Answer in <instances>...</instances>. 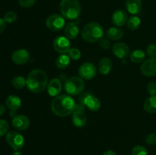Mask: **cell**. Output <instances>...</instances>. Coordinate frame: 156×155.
I'll return each instance as SVG.
<instances>
[{
    "label": "cell",
    "mask_w": 156,
    "mask_h": 155,
    "mask_svg": "<svg viewBox=\"0 0 156 155\" xmlns=\"http://www.w3.org/2000/svg\"><path fill=\"white\" fill-rule=\"evenodd\" d=\"M76 104L74 99L69 94H59L52 101V112L57 116H67L74 112Z\"/></svg>",
    "instance_id": "1"
},
{
    "label": "cell",
    "mask_w": 156,
    "mask_h": 155,
    "mask_svg": "<svg viewBox=\"0 0 156 155\" xmlns=\"http://www.w3.org/2000/svg\"><path fill=\"white\" fill-rule=\"evenodd\" d=\"M48 84V78L44 71L34 69L30 71L26 79L27 88L32 93L38 94L43 92Z\"/></svg>",
    "instance_id": "2"
},
{
    "label": "cell",
    "mask_w": 156,
    "mask_h": 155,
    "mask_svg": "<svg viewBox=\"0 0 156 155\" xmlns=\"http://www.w3.org/2000/svg\"><path fill=\"white\" fill-rule=\"evenodd\" d=\"M104 35L103 27L96 21L88 23L82 28L81 36L82 39L87 43H96L99 41Z\"/></svg>",
    "instance_id": "3"
},
{
    "label": "cell",
    "mask_w": 156,
    "mask_h": 155,
    "mask_svg": "<svg viewBox=\"0 0 156 155\" xmlns=\"http://www.w3.org/2000/svg\"><path fill=\"white\" fill-rule=\"evenodd\" d=\"M61 15L68 20L77 19L81 13V5L78 0H62L59 4Z\"/></svg>",
    "instance_id": "4"
},
{
    "label": "cell",
    "mask_w": 156,
    "mask_h": 155,
    "mask_svg": "<svg viewBox=\"0 0 156 155\" xmlns=\"http://www.w3.org/2000/svg\"><path fill=\"white\" fill-rule=\"evenodd\" d=\"M85 88L84 80L78 76H73L67 79L64 84V90L69 96H77L83 92Z\"/></svg>",
    "instance_id": "5"
},
{
    "label": "cell",
    "mask_w": 156,
    "mask_h": 155,
    "mask_svg": "<svg viewBox=\"0 0 156 155\" xmlns=\"http://www.w3.org/2000/svg\"><path fill=\"white\" fill-rule=\"evenodd\" d=\"M79 103L93 112L99 110L101 106V100L89 92H82L81 94L79 97Z\"/></svg>",
    "instance_id": "6"
},
{
    "label": "cell",
    "mask_w": 156,
    "mask_h": 155,
    "mask_svg": "<svg viewBox=\"0 0 156 155\" xmlns=\"http://www.w3.org/2000/svg\"><path fill=\"white\" fill-rule=\"evenodd\" d=\"M6 141L14 150H20L24 145V138L17 131H10L6 135Z\"/></svg>",
    "instance_id": "7"
},
{
    "label": "cell",
    "mask_w": 156,
    "mask_h": 155,
    "mask_svg": "<svg viewBox=\"0 0 156 155\" xmlns=\"http://www.w3.org/2000/svg\"><path fill=\"white\" fill-rule=\"evenodd\" d=\"M46 26L52 31H59L65 27V18L59 14L50 15L46 20Z\"/></svg>",
    "instance_id": "8"
},
{
    "label": "cell",
    "mask_w": 156,
    "mask_h": 155,
    "mask_svg": "<svg viewBox=\"0 0 156 155\" xmlns=\"http://www.w3.org/2000/svg\"><path fill=\"white\" fill-rule=\"evenodd\" d=\"M85 107L84 105L79 103L76 104L74 112H73L72 120L73 123L76 127L82 128L87 124V117L85 115Z\"/></svg>",
    "instance_id": "9"
},
{
    "label": "cell",
    "mask_w": 156,
    "mask_h": 155,
    "mask_svg": "<svg viewBox=\"0 0 156 155\" xmlns=\"http://www.w3.org/2000/svg\"><path fill=\"white\" fill-rule=\"evenodd\" d=\"M97 74V68L92 62H85L79 68V75L83 80H91Z\"/></svg>",
    "instance_id": "10"
},
{
    "label": "cell",
    "mask_w": 156,
    "mask_h": 155,
    "mask_svg": "<svg viewBox=\"0 0 156 155\" xmlns=\"http://www.w3.org/2000/svg\"><path fill=\"white\" fill-rule=\"evenodd\" d=\"M53 49L60 54H66L71 49V43L68 38L65 36H58L53 43Z\"/></svg>",
    "instance_id": "11"
},
{
    "label": "cell",
    "mask_w": 156,
    "mask_h": 155,
    "mask_svg": "<svg viewBox=\"0 0 156 155\" xmlns=\"http://www.w3.org/2000/svg\"><path fill=\"white\" fill-rule=\"evenodd\" d=\"M142 74L147 77H153L156 75V58L146 59L140 67Z\"/></svg>",
    "instance_id": "12"
},
{
    "label": "cell",
    "mask_w": 156,
    "mask_h": 155,
    "mask_svg": "<svg viewBox=\"0 0 156 155\" xmlns=\"http://www.w3.org/2000/svg\"><path fill=\"white\" fill-rule=\"evenodd\" d=\"M30 53L24 49H19L13 52L12 55V62L17 65H24L30 60Z\"/></svg>",
    "instance_id": "13"
},
{
    "label": "cell",
    "mask_w": 156,
    "mask_h": 155,
    "mask_svg": "<svg viewBox=\"0 0 156 155\" xmlns=\"http://www.w3.org/2000/svg\"><path fill=\"white\" fill-rule=\"evenodd\" d=\"M128 15L126 11L123 9H117L114 11L111 16V21L116 27H123L126 24Z\"/></svg>",
    "instance_id": "14"
},
{
    "label": "cell",
    "mask_w": 156,
    "mask_h": 155,
    "mask_svg": "<svg viewBox=\"0 0 156 155\" xmlns=\"http://www.w3.org/2000/svg\"><path fill=\"white\" fill-rule=\"evenodd\" d=\"M112 52L114 56L120 59H125L129 54V46L122 42L116 43L112 46Z\"/></svg>",
    "instance_id": "15"
},
{
    "label": "cell",
    "mask_w": 156,
    "mask_h": 155,
    "mask_svg": "<svg viewBox=\"0 0 156 155\" xmlns=\"http://www.w3.org/2000/svg\"><path fill=\"white\" fill-rule=\"evenodd\" d=\"M12 125L18 131H24L30 126V119L24 115H17L12 119Z\"/></svg>",
    "instance_id": "16"
},
{
    "label": "cell",
    "mask_w": 156,
    "mask_h": 155,
    "mask_svg": "<svg viewBox=\"0 0 156 155\" xmlns=\"http://www.w3.org/2000/svg\"><path fill=\"white\" fill-rule=\"evenodd\" d=\"M62 86L61 81L57 78H55L51 79L48 82V84H47V93L51 97H56V96L60 94L61 91H62Z\"/></svg>",
    "instance_id": "17"
},
{
    "label": "cell",
    "mask_w": 156,
    "mask_h": 155,
    "mask_svg": "<svg viewBox=\"0 0 156 155\" xmlns=\"http://www.w3.org/2000/svg\"><path fill=\"white\" fill-rule=\"evenodd\" d=\"M79 33V27L77 22H69L64 27V35L69 40H75Z\"/></svg>",
    "instance_id": "18"
},
{
    "label": "cell",
    "mask_w": 156,
    "mask_h": 155,
    "mask_svg": "<svg viewBox=\"0 0 156 155\" xmlns=\"http://www.w3.org/2000/svg\"><path fill=\"white\" fill-rule=\"evenodd\" d=\"M125 6L129 13L136 15L140 13L143 9L142 0H126Z\"/></svg>",
    "instance_id": "19"
},
{
    "label": "cell",
    "mask_w": 156,
    "mask_h": 155,
    "mask_svg": "<svg viewBox=\"0 0 156 155\" xmlns=\"http://www.w3.org/2000/svg\"><path fill=\"white\" fill-rule=\"evenodd\" d=\"M124 32L117 27H111L106 31V36L110 40H120L123 37Z\"/></svg>",
    "instance_id": "20"
},
{
    "label": "cell",
    "mask_w": 156,
    "mask_h": 155,
    "mask_svg": "<svg viewBox=\"0 0 156 155\" xmlns=\"http://www.w3.org/2000/svg\"><path fill=\"white\" fill-rule=\"evenodd\" d=\"M98 71L101 74H108L111 72V69H112V62L111 59L108 57L102 58L98 62Z\"/></svg>",
    "instance_id": "21"
},
{
    "label": "cell",
    "mask_w": 156,
    "mask_h": 155,
    "mask_svg": "<svg viewBox=\"0 0 156 155\" xmlns=\"http://www.w3.org/2000/svg\"><path fill=\"white\" fill-rule=\"evenodd\" d=\"M5 103L7 107L10 110L17 111L20 109L21 106V100L18 96L9 95L5 100Z\"/></svg>",
    "instance_id": "22"
},
{
    "label": "cell",
    "mask_w": 156,
    "mask_h": 155,
    "mask_svg": "<svg viewBox=\"0 0 156 155\" xmlns=\"http://www.w3.org/2000/svg\"><path fill=\"white\" fill-rule=\"evenodd\" d=\"M143 108L146 112L153 114L156 112V96H150L146 100L143 104Z\"/></svg>",
    "instance_id": "23"
},
{
    "label": "cell",
    "mask_w": 156,
    "mask_h": 155,
    "mask_svg": "<svg viewBox=\"0 0 156 155\" xmlns=\"http://www.w3.org/2000/svg\"><path fill=\"white\" fill-rule=\"evenodd\" d=\"M70 61L71 59L69 58V56L66 54H60L57 57V59H56V68H59V69H66V68H68V66L70 64Z\"/></svg>",
    "instance_id": "24"
},
{
    "label": "cell",
    "mask_w": 156,
    "mask_h": 155,
    "mask_svg": "<svg viewBox=\"0 0 156 155\" xmlns=\"http://www.w3.org/2000/svg\"><path fill=\"white\" fill-rule=\"evenodd\" d=\"M130 61L134 63H141L146 59V53L142 50H136L130 54Z\"/></svg>",
    "instance_id": "25"
},
{
    "label": "cell",
    "mask_w": 156,
    "mask_h": 155,
    "mask_svg": "<svg viewBox=\"0 0 156 155\" xmlns=\"http://www.w3.org/2000/svg\"><path fill=\"white\" fill-rule=\"evenodd\" d=\"M140 24H141V20L136 15H133V16L128 18L127 22H126L128 29H129L130 30H135L138 29Z\"/></svg>",
    "instance_id": "26"
},
{
    "label": "cell",
    "mask_w": 156,
    "mask_h": 155,
    "mask_svg": "<svg viewBox=\"0 0 156 155\" xmlns=\"http://www.w3.org/2000/svg\"><path fill=\"white\" fill-rule=\"evenodd\" d=\"M12 86L18 90H21L26 86V79L22 76H15L12 81Z\"/></svg>",
    "instance_id": "27"
},
{
    "label": "cell",
    "mask_w": 156,
    "mask_h": 155,
    "mask_svg": "<svg viewBox=\"0 0 156 155\" xmlns=\"http://www.w3.org/2000/svg\"><path fill=\"white\" fill-rule=\"evenodd\" d=\"M68 56H69L70 59L73 61H77L80 59L81 56H82V53L81 51L77 48L75 47H71L69 51L68 52Z\"/></svg>",
    "instance_id": "28"
},
{
    "label": "cell",
    "mask_w": 156,
    "mask_h": 155,
    "mask_svg": "<svg viewBox=\"0 0 156 155\" xmlns=\"http://www.w3.org/2000/svg\"><path fill=\"white\" fill-rule=\"evenodd\" d=\"M18 18V15H17L16 12H13V11H9V12H6L4 15V18L6 23H9V24H12V23L15 22L17 20Z\"/></svg>",
    "instance_id": "29"
},
{
    "label": "cell",
    "mask_w": 156,
    "mask_h": 155,
    "mask_svg": "<svg viewBox=\"0 0 156 155\" xmlns=\"http://www.w3.org/2000/svg\"><path fill=\"white\" fill-rule=\"evenodd\" d=\"M9 124L6 120L0 119V137L7 135L9 132Z\"/></svg>",
    "instance_id": "30"
},
{
    "label": "cell",
    "mask_w": 156,
    "mask_h": 155,
    "mask_svg": "<svg viewBox=\"0 0 156 155\" xmlns=\"http://www.w3.org/2000/svg\"><path fill=\"white\" fill-rule=\"evenodd\" d=\"M132 155H148V151L143 146L137 145L133 148Z\"/></svg>",
    "instance_id": "31"
},
{
    "label": "cell",
    "mask_w": 156,
    "mask_h": 155,
    "mask_svg": "<svg viewBox=\"0 0 156 155\" xmlns=\"http://www.w3.org/2000/svg\"><path fill=\"white\" fill-rule=\"evenodd\" d=\"M36 1L37 0H18V3L21 7L28 9L34 5Z\"/></svg>",
    "instance_id": "32"
},
{
    "label": "cell",
    "mask_w": 156,
    "mask_h": 155,
    "mask_svg": "<svg viewBox=\"0 0 156 155\" xmlns=\"http://www.w3.org/2000/svg\"><path fill=\"white\" fill-rule=\"evenodd\" d=\"M146 53L151 58H156V45L155 44H149L146 48Z\"/></svg>",
    "instance_id": "33"
},
{
    "label": "cell",
    "mask_w": 156,
    "mask_h": 155,
    "mask_svg": "<svg viewBox=\"0 0 156 155\" xmlns=\"http://www.w3.org/2000/svg\"><path fill=\"white\" fill-rule=\"evenodd\" d=\"M145 141H146V144H148L149 145H155L156 144V134H149L145 138Z\"/></svg>",
    "instance_id": "34"
},
{
    "label": "cell",
    "mask_w": 156,
    "mask_h": 155,
    "mask_svg": "<svg viewBox=\"0 0 156 155\" xmlns=\"http://www.w3.org/2000/svg\"><path fill=\"white\" fill-rule=\"evenodd\" d=\"M148 93L150 94L151 96H156V83L154 81H151L147 85Z\"/></svg>",
    "instance_id": "35"
},
{
    "label": "cell",
    "mask_w": 156,
    "mask_h": 155,
    "mask_svg": "<svg viewBox=\"0 0 156 155\" xmlns=\"http://www.w3.org/2000/svg\"><path fill=\"white\" fill-rule=\"evenodd\" d=\"M109 40H108V38L102 37L99 40V45L103 50H108L111 47V42Z\"/></svg>",
    "instance_id": "36"
},
{
    "label": "cell",
    "mask_w": 156,
    "mask_h": 155,
    "mask_svg": "<svg viewBox=\"0 0 156 155\" xmlns=\"http://www.w3.org/2000/svg\"><path fill=\"white\" fill-rule=\"evenodd\" d=\"M5 27H6V22L5 21V20L2 19V18H0V34L4 32L5 29Z\"/></svg>",
    "instance_id": "37"
},
{
    "label": "cell",
    "mask_w": 156,
    "mask_h": 155,
    "mask_svg": "<svg viewBox=\"0 0 156 155\" xmlns=\"http://www.w3.org/2000/svg\"><path fill=\"white\" fill-rule=\"evenodd\" d=\"M5 112V107L2 104H0V116L4 115Z\"/></svg>",
    "instance_id": "38"
},
{
    "label": "cell",
    "mask_w": 156,
    "mask_h": 155,
    "mask_svg": "<svg viewBox=\"0 0 156 155\" xmlns=\"http://www.w3.org/2000/svg\"><path fill=\"white\" fill-rule=\"evenodd\" d=\"M103 155H117V154H116V153L114 151V150H106V151L103 153Z\"/></svg>",
    "instance_id": "39"
},
{
    "label": "cell",
    "mask_w": 156,
    "mask_h": 155,
    "mask_svg": "<svg viewBox=\"0 0 156 155\" xmlns=\"http://www.w3.org/2000/svg\"><path fill=\"white\" fill-rule=\"evenodd\" d=\"M11 155H22V153H21V152L19 151V150H15Z\"/></svg>",
    "instance_id": "40"
}]
</instances>
